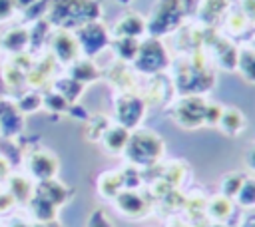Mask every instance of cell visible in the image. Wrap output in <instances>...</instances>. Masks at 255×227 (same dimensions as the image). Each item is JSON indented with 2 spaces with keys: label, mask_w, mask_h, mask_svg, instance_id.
Returning a JSON list of instances; mask_svg holds the SVG:
<instances>
[{
  "label": "cell",
  "mask_w": 255,
  "mask_h": 227,
  "mask_svg": "<svg viewBox=\"0 0 255 227\" xmlns=\"http://www.w3.org/2000/svg\"><path fill=\"white\" fill-rule=\"evenodd\" d=\"M12 8H14V0H0V20L8 18L12 14Z\"/></svg>",
  "instance_id": "cell-23"
},
{
  "label": "cell",
  "mask_w": 255,
  "mask_h": 227,
  "mask_svg": "<svg viewBox=\"0 0 255 227\" xmlns=\"http://www.w3.org/2000/svg\"><path fill=\"white\" fill-rule=\"evenodd\" d=\"M133 60H135L137 70L145 72V74L159 72L167 66V54H165V50L161 48V44L157 40H147V42L139 44L137 54H135Z\"/></svg>",
  "instance_id": "cell-2"
},
{
  "label": "cell",
  "mask_w": 255,
  "mask_h": 227,
  "mask_svg": "<svg viewBox=\"0 0 255 227\" xmlns=\"http://www.w3.org/2000/svg\"><path fill=\"white\" fill-rule=\"evenodd\" d=\"M237 201L245 207L255 205V179H243V183L237 191Z\"/></svg>",
  "instance_id": "cell-17"
},
{
  "label": "cell",
  "mask_w": 255,
  "mask_h": 227,
  "mask_svg": "<svg viewBox=\"0 0 255 227\" xmlns=\"http://www.w3.org/2000/svg\"><path fill=\"white\" fill-rule=\"evenodd\" d=\"M145 30V24L139 16L135 14H128L126 18H122L118 24H116V34L122 36V38H135L139 36L141 32Z\"/></svg>",
  "instance_id": "cell-11"
},
{
  "label": "cell",
  "mask_w": 255,
  "mask_h": 227,
  "mask_svg": "<svg viewBox=\"0 0 255 227\" xmlns=\"http://www.w3.org/2000/svg\"><path fill=\"white\" fill-rule=\"evenodd\" d=\"M88 227H112V221L104 209H94L88 219Z\"/></svg>",
  "instance_id": "cell-22"
},
{
  "label": "cell",
  "mask_w": 255,
  "mask_h": 227,
  "mask_svg": "<svg viewBox=\"0 0 255 227\" xmlns=\"http://www.w3.org/2000/svg\"><path fill=\"white\" fill-rule=\"evenodd\" d=\"M36 227H62L58 221H54V219H50V221H40Z\"/></svg>",
  "instance_id": "cell-25"
},
{
  "label": "cell",
  "mask_w": 255,
  "mask_h": 227,
  "mask_svg": "<svg viewBox=\"0 0 255 227\" xmlns=\"http://www.w3.org/2000/svg\"><path fill=\"white\" fill-rule=\"evenodd\" d=\"M10 195H12L14 199H18V201H28L30 195H32V185H30V181L24 179V177H20V175L12 177V179H10Z\"/></svg>",
  "instance_id": "cell-15"
},
{
  "label": "cell",
  "mask_w": 255,
  "mask_h": 227,
  "mask_svg": "<svg viewBox=\"0 0 255 227\" xmlns=\"http://www.w3.org/2000/svg\"><path fill=\"white\" fill-rule=\"evenodd\" d=\"M114 199H116V207L128 217H141L147 211L145 201L135 191H120Z\"/></svg>",
  "instance_id": "cell-7"
},
{
  "label": "cell",
  "mask_w": 255,
  "mask_h": 227,
  "mask_svg": "<svg viewBox=\"0 0 255 227\" xmlns=\"http://www.w3.org/2000/svg\"><path fill=\"white\" fill-rule=\"evenodd\" d=\"M34 2H36V0H14V4L24 6V8H26V6H30V4H34Z\"/></svg>",
  "instance_id": "cell-27"
},
{
  "label": "cell",
  "mask_w": 255,
  "mask_h": 227,
  "mask_svg": "<svg viewBox=\"0 0 255 227\" xmlns=\"http://www.w3.org/2000/svg\"><path fill=\"white\" fill-rule=\"evenodd\" d=\"M243 179H245V177L239 175V173H231V175H227V177L223 179V195H225V197L237 195V191H239Z\"/></svg>",
  "instance_id": "cell-19"
},
{
  "label": "cell",
  "mask_w": 255,
  "mask_h": 227,
  "mask_svg": "<svg viewBox=\"0 0 255 227\" xmlns=\"http://www.w3.org/2000/svg\"><path fill=\"white\" fill-rule=\"evenodd\" d=\"M12 227H32V225H28V223H24V221H14Z\"/></svg>",
  "instance_id": "cell-28"
},
{
  "label": "cell",
  "mask_w": 255,
  "mask_h": 227,
  "mask_svg": "<svg viewBox=\"0 0 255 227\" xmlns=\"http://www.w3.org/2000/svg\"><path fill=\"white\" fill-rule=\"evenodd\" d=\"M239 68H241V72H243V76L247 78V80H251V82H255V52H247V50H243L241 54H239Z\"/></svg>",
  "instance_id": "cell-18"
},
{
  "label": "cell",
  "mask_w": 255,
  "mask_h": 227,
  "mask_svg": "<svg viewBox=\"0 0 255 227\" xmlns=\"http://www.w3.org/2000/svg\"><path fill=\"white\" fill-rule=\"evenodd\" d=\"M243 227H255V213H253V215H249V217H245Z\"/></svg>",
  "instance_id": "cell-26"
},
{
  "label": "cell",
  "mask_w": 255,
  "mask_h": 227,
  "mask_svg": "<svg viewBox=\"0 0 255 227\" xmlns=\"http://www.w3.org/2000/svg\"><path fill=\"white\" fill-rule=\"evenodd\" d=\"M181 14H183V8L179 6V0H163L155 10L153 22H149V30H153L155 34L169 32L167 28L175 26Z\"/></svg>",
  "instance_id": "cell-4"
},
{
  "label": "cell",
  "mask_w": 255,
  "mask_h": 227,
  "mask_svg": "<svg viewBox=\"0 0 255 227\" xmlns=\"http://www.w3.org/2000/svg\"><path fill=\"white\" fill-rule=\"evenodd\" d=\"M245 161H247V165H249L251 169H255V143L247 149V153H245Z\"/></svg>",
  "instance_id": "cell-24"
},
{
  "label": "cell",
  "mask_w": 255,
  "mask_h": 227,
  "mask_svg": "<svg viewBox=\"0 0 255 227\" xmlns=\"http://www.w3.org/2000/svg\"><path fill=\"white\" fill-rule=\"evenodd\" d=\"M108 42V36H106V28L98 22H88L84 28H80L78 32V44L84 48L86 54L94 56L98 54Z\"/></svg>",
  "instance_id": "cell-5"
},
{
  "label": "cell",
  "mask_w": 255,
  "mask_h": 227,
  "mask_svg": "<svg viewBox=\"0 0 255 227\" xmlns=\"http://www.w3.org/2000/svg\"><path fill=\"white\" fill-rule=\"evenodd\" d=\"M143 110L145 106L137 96H122L116 104V115L120 125L126 129L135 127L143 117Z\"/></svg>",
  "instance_id": "cell-3"
},
{
  "label": "cell",
  "mask_w": 255,
  "mask_h": 227,
  "mask_svg": "<svg viewBox=\"0 0 255 227\" xmlns=\"http://www.w3.org/2000/svg\"><path fill=\"white\" fill-rule=\"evenodd\" d=\"M128 139H129L128 129L122 127V125H116V127H112V129H108L104 133V145L110 151H122V149H126Z\"/></svg>",
  "instance_id": "cell-13"
},
{
  "label": "cell",
  "mask_w": 255,
  "mask_h": 227,
  "mask_svg": "<svg viewBox=\"0 0 255 227\" xmlns=\"http://www.w3.org/2000/svg\"><path fill=\"white\" fill-rule=\"evenodd\" d=\"M28 167H30L34 177H38L42 181L44 179H52L54 173L58 171V157L54 153L46 151V149H38V151H34L30 155Z\"/></svg>",
  "instance_id": "cell-6"
},
{
  "label": "cell",
  "mask_w": 255,
  "mask_h": 227,
  "mask_svg": "<svg viewBox=\"0 0 255 227\" xmlns=\"http://www.w3.org/2000/svg\"><path fill=\"white\" fill-rule=\"evenodd\" d=\"M54 54L62 60V62H70L74 60L76 52H78V42L74 36H70L68 32H58L54 36Z\"/></svg>",
  "instance_id": "cell-10"
},
{
  "label": "cell",
  "mask_w": 255,
  "mask_h": 227,
  "mask_svg": "<svg viewBox=\"0 0 255 227\" xmlns=\"http://www.w3.org/2000/svg\"><path fill=\"white\" fill-rule=\"evenodd\" d=\"M36 195L44 197L46 201H50L54 207H60L66 199H68V189L60 183V181H54V179H44L40 183V187L36 189Z\"/></svg>",
  "instance_id": "cell-9"
},
{
  "label": "cell",
  "mask_w": 255,
  "mask_h": 227,
  "mask_svg": "<svg viewBox=\"0 0 255 227\" xmlns=\"http://www.w3.org/2000/svg\"><path fill=\"white\" fill-rule=\"evenodd\" d=\"M0 127L4 129L6 135H14L22 129L20 110L6 100H0Z\"/></svg>",
  "instance_id": "cell-8"
},
{
  "label": "cell",
  "mask_w": 255,
  "mask_h": 227,
  "mask_svg": "<svg viewBox=\"0 0 255 227\" xmlns=\"http://www.w3.org/2000/svg\"><path fill=\"white\" fill-rule=\"evenodd\" d=\"M124 185V179H122V173H116V171H108L100 177V191L102 195H108V197H116L120 193V187Z\"/></svg>",
  "instance_id": "cell-14"
},
{
  "label": "cell",
  "mask_w": 255,
  "mask_h": 227,
  "mask_svg": "<svg viewBox=\"0 0 255 227\" xmlns=\"http://www.w3.org/2000/svg\"><path fill=\"white\" fill-rule=\"evenodd\" d=\"M98 72L90 62H78L74 68V80H96Z\"/></svg>",
  "instance_id": "cell-20"
},
{
  "label": "cell",
  "mask_w": 255,
  "mask_h": 227,
  "mask_svg": "<svg viewBox=\"0 0 255 227\" xmlns=\"http://www.w3.org/2000/svg\"><path fill=\"white\" fill-rule=\"evenodd\" d=\"M26 44V32L24 30H14L4 38V46L10 50H20Z\"/></svg>",
  "instance_id": "cell-21"
},
{
  "label": "cell",
  "mask_w": 255,
  "mask_h": 227,
  "mask_svg": "<svg viewBox=\"0 0 255 227\" xmlns=\"http://www.w3.org/2000/svg\"><path fill=\"white\" fill-rule=\"evenodd\" d=\"M219 123H221V127H223L225 133L235 135V133H239V131L245 127V125H243V123H245V117H243V114H241L237 108H229V110L221 112Z\"/></svg>",
  "instance_id": "cell-12"
},
{
  "label": "cell",
  "mask_w": 255,
  "mask_h": 227,
  "mask_svg": "<svg viewBox=\"0 0 255 227\" xmlns=\"http://www.w3.org/2000/svg\"><path fill=\"white\" fill-rule=\"evenodd\" d=\"M231 211H233V203H231L225 195L213 197V201L209 203V213H211V217H215V219H225V217H229Z\"/></svg>",
  "instance_id": "cell-16"
},
{
  "label": "cell",
  "mask_w": 255,
  "mask_h": 227,
  "mask_svg": "<svg viewBox=\"0 0 255 227\" xmlns=\"http://www.w3.org/2000/svg\"><path fill=\"white\" fill-rule=\"evenodd\" d=\"M118 2H124V4H128V2H129V0H118Z\"/></svg>",
  "instance_id": "cell-29"
},
{
  "label": "cell",
  "mask_w": 255,
  "mask_h": 227,
  "mask_svg": "<svg viewBox=\"0 0 255 227\" xmlns=\"http://www.w3.org/2000/svg\"><path fill=\"white\" fill-rule=\"evenodd\" d=\"M161 151H163L161 139L153 131H145V129L129 135V139L126 143V153H128L129 161H133L137 165H149V163L157 161Z\"/></svg>",
  "instance_id": "cell-1"
}]
</instances>
